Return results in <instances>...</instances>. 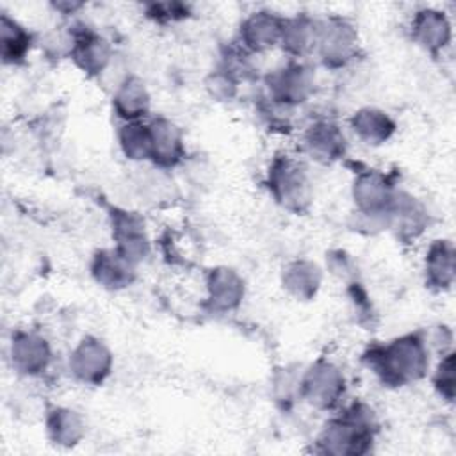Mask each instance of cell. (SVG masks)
Returning a JSON list of instances; mask_svg holds the SVG:
<instances>
[{
  "instance_id": "4fadbf2b",
  "label": "cell",
  "mask_w": 456,
  "mask_h": 456,
  "mask_svg": "<svg viewBox=\"0 0 456 456\" xmlns=\"http://www.w3.org/2000/svg\"><path fill=\"white\" fill-rule=\"evenodd\" d=\"M71 57L84 73L96 75L105 69L110 59V46L100 34L82 28L73 34Z\"/></svg>"
},
{
  "instance_id": "44dd1931",
  "label": "cell",
  "mask_w": 456,
  "mask_h": 456,
  "mask_svg": "<svg viewBox=\"0 0 456 456\" xmlns=\"http://www.w3.org/2000/svg\"><path fill=\"white\" fill-rule=\"evenodd\" d=\"M317 37V21L308 18L306 14H299L296 18H289L283 21L281 30V46L290 55H303L308 50L315 48Z\"/></svg>"
},
{
  "instance_id": "603a6c76",
  "label": "cell",
  "mask_w": 456,
  "mask_h": 456,
  "mask_svg": "<svg viewBox=\"0 0 456 456\" xmlns=\"http://www.w3.org/2000/svg\"><path fill=\"white\" fill-rule=\"evenodd\" d=\"M321 283V271L315 264L299 260L290 264L283 273V287L297 299H310L315 296Z\"/></svg>"
},
{
  "instance_id": "5bb4252c",
  "label": "cell",
  "mask_w": 456,
  "mask_h": 456,
  "mask_svg": "<svg viewBox=\"0 0 456 456\" xmlns=\"http://www.w3.org/2000/svg\"><path fill=\"white\" fill-rule=\"evenodd\" d=\"M93 276L107 289H121L134 280V262L123 256L116 248L102 249L93 258Z\"/></svg>"
},
{
  "instance_id": "52a82bcc",
  "label": "cell",
  "mask_w": 456,
  "mask_h": 456,
  "mask_svg": "<svg viewBox=\"0 0 456 456\" xmlns=\"http://www.w3.org/2000/svg\"><path fill=\"white\" fill-rule=\"evenodd\" d=\"M394 189L390 182L376 171H365L360 173L353 185V198L358 205L360 214L381 219L387 224V212L390 208V203L394 200Z\"/></svg>"
},
{
  "instance_id": "8fae6325",
  "label": "cell",
  "mask_w": 456,
  "mask_h": 456,
  "mask_svg": "<svg viewBox=\"0 0 456 456\" xmlns=\"http://www.w3.org/2000/svg\"><path fill=\"white\" fill-rule=\"evenodd\" d=\"M150 159L160 167H173L183 157V139L180 130L166 118H157L148 125Z\"/></svg>"
},
{
  "instance_id": "d6986e66",
  "label": "cell",
  "mask_w": 456,
  "mask_h": 456,
  "mask_svg": "<svg viewBox=\"0 0 456 456\" xmlns=\"http://www.w3.org/2000/svg\"><path fill=\"white\" fill-rule=\"evenodd\" d=\"M351 126L354 134L367 144H381L388 141L395 130V125L388 114L372 107L360 109L351 118Z\"/></svg>"
},
{
  "instance_id": "ffe728a7",
  "label": "cell",
  "mask_w": 456,
  "mask_h": 456,
  "mask_svg": "<svg viewBox=\"0 0 456 456\" xmlns=\"http://www.w3.org/2000/svg\"><path fill=\"white\" fill-rule=\"evenodd\" d=\"M32 45L30 32L5 12L0 18V53L5 64L21 62Z\"/></svg>"
},
{
  "instance_id": "484cf974",
  "label": "cell",
  "mask_w": 456,
  "mask_h": 456,
  "mask_svg": "<svg viewBox=\"0 0 456 456\" xmlns=\"http://www.w3.org/2000/svg\"><path fill=\"white\" fill-rule=\"evenodd\" d=\"M435 387L436 390L445 397V399H452L454 395V354H447L440 365L438 370L435 374Z\"/></svg>"
},
{
  "instance_id": "8992f818",
  "label": "cell",
  "mask_w": 456,
  "mask_h": 456,
  "mask_svg": "<svg viewBox=\"0 0 456 456\" xmlns=\"http://www.w3.org/2000/svg\"><path fill=\"white\" fill-rule=\"evenodd\" d=\"M267 89L271 100H274L278 105H297L305 102L314 89L312 69L299 62L276 69L267 77Z\"/></svg>"
},
{
  "instance_id": "d4e9b609",
  "label": "cell",
  "mask_w": 456,
  "mask_h": 456,
  "mask_svg": "<svg viewBox=\"0 0 456 456\" xmlns=\"http://www.w3.org/2000/svg\"><path fill=\"white\" fill-rule=\"evenodd\" d=\"M119 142L128 159H150V132L148 125L132 121L119 132Z\"/></svg>"
},
{
  "instance_id": "2e32d148",
  "label": "cell",
  "mask_w": 456,
  "mask_h": 456,
  "mask_svg": "<svg viewBox=\"0 0 456 456\" xmlns=\"http://www.w3.org/2000/svg\"><path fill=\"white\" fill-rule=\"evenodd\" d=\"M208 303L216 310L235 308L244 296V283L240 276L228 267L212 269L207 280Z\"/></svg>"
},
{
  "instance_id": "3957f363",
  "label": "cell",
  "mask_w": 456,
  "mask_h": 456,
  "mask_svg": "<svg viewBox=\"0 0 456 456\" xmlns=\"http://www.w3.org/2000/svg\"><path fill=\"white\" fill-rule=\"evenodd\" d=\"M267 185L283 207L301 212L310 203V183L305 167L290 157H276L269 167Z\"/></svg>"
},
{
  "instance_id": "5b68a950",
  "label": "cell",
  "mask_w": 456,
  "mask_h": 456,
  "mask_svg": "<svg viewBox=\"0 0 456 456\" xmlns=\"http://www.w3.org/2000/svg\"><path fill=\"white\" fill-rule=\"evenodd\" d=\"M299 390L310 404L331 408L344 394V376L333 363L321 360L305 372Z\"/></svg>"
},
{
  "instance_id": "30bf717a",
  "label": "cell",
  "mask_w": 456,
  "mask_h": 456,
  "mask_svg": "<svg viewBox=\"0 0 456 456\" xmlns=\"http://www.w3.org/2000/svg\"><path fill=\"white\" fill-rule=\"evenodd\" d=\"M50 347L46 340L30 331H18L11 340V363L25 376H36L46 369Z\"/></svg>"
},
{
  "instance_id": "9c48e42d",
  "label": "cell",
  "mask_w": 456,
  "mask_h": 456,
  "mask_svg": "<svg viewBox=\"0 0 456 456\" xmlns=\"http://www.w3.org/2000/svg\"><path fill=\"white\" fill-rule=\"evenodd\" d=\"M112 235L116 249L130 262H139L148 253V239L144 232V221L134 212L114 210L112 212Z\"/></svg>"
},
{
  "instance_id": "7402d4cb",
  "label": "cell",
  "mask_w": 456,
  "mask_h": 456,
  "mask_svg": "<svg viewBox=\"0 0 456 456\" xmlns=\"http://www.w3.org/2000/svg\"><path fill=\"white\" fill-rule=\"evenodd\" d=\"M428 283L436 289H445L454 278V249L447 240H436L426 258Z\"/></svg>"
},
{
  "instance_id": "e0dca14e",
  "label": "cell",
  "mask_w": 456,
  "mask_h": 456,
  "mask_svg": "<svg viewBox=\"0 0 456 456\" xmlns=\"http://www.w3.org/2000/svg\"><path fill=\"white\" fill-rule=\"evenodd\" d=\"M308 151L319 160H335L344 155L346 141L340 128L330 121H319L312 125L305 137Z\"/></svg>"
},
{
  "instance_id": "7c38bea8",
  "label": "cell",
  "mask_w": 456,
  "mask_h": 456,
  "mask_svg": "<svg viewBox=\"0 0 456 456\" xmlns=\"http://www.w3.org/2000/svg\"><path fill=\"white\" fill-rule=\"evenodd\" d=\"M285 18L273 11H256L249 14L240 25V41L253 52L273 48L281 39Z\"/></svg>"
},
{
  "instance_id": "6da1fadb",
  "label": "cell",
  "mask_w": 456,
  "mask_h": 456,
  "mask_svg": "<svg viewBox=\"0 0 456 456\" xmlns=\"http://www.w3.org/2000/svg\"><path fill=\"white\" fill-rule=\"evenodd\" d=\"M365 360L381 381L392 387L415 381L428 369V351L417 335H404L387 346L374 347L365 354Z\"/></svg>"
},
{
  "instance_id": "ac0fdd59",
  "label": "cell",
  "mask_w": 456,
  "mask_h": 456,
  "mask_svg": "<svg viewBox=\"0 0 456 456\" xmlns=\"http://www.w3.org/2000/svg\"><path fill=\"white\" fill-rule=\"evenodd\" d=\"M150 109L148 91L137 77H126L114 94V110L128 123L146 116Z\"/></svg>"
},
{
  "instance_id": "cb8c5ba5",
  "label": "cell",
  "mask_w": 456,
  "mask_h": 456,
  "mask_svg": "<svg viewBox=\"0 0 456 456\" xmlns=\"http://www.w3.org/2000/svg\"><path fill=\"white\" fill-rule=\"evenodd\" d=\"M48 435L55 444L71 445L82 436L80 417L68 408H53L46 419Z\"/></svg>"
},
{
  "instance_id": "277c9868",
  "label": "cell",
  "mask_w": 456,
  "mask_h": 456,
  "mask_svg": "<svg viewBox=\"0 0 456 456\" xmlns=\"http://www.w3.org/2000/svg\"><path fill=\"white\" fill-rule=\"evenodd\" d=\"M356 28L347 20L333 16L317 23L315 48L326 66L340 68L347 64L356 53Z\"/></svg>"
},
{
  "instance_id": "7a4b0ae2",
  "label": "cell",
  "mask_w": 456,
  "mask_h": 456,
  "mask_svg": "<svg viewBox=\"0 0 456 456\" xmlns=\"http://www.w3.org/2000/svg\"><path fill=\"white\" fill-rule=\"evenodd\" d=\"M374 419L363 404H353L344 415L326 424L321 445L330 454H362L372 442Z\"/></svg>"
},
{
  "instance_id": "9a60e30c",
  "label": "cell",
  "mask_w": 456,
  "mask_h": 456,
  "mask_svg": "<svg viewBox=\"0 0 456 456\" xmlns=\"http://www.w3.org/2000/svg\"><path fill=\"white\" fill-rule=\"evenodd\" d=\"M411 32L422 48L428 52H438L451 37V25L444 12L436 9H422L413 18Z\"/></svg>"
},
{
  "instance_id": "ba28073f",
  "label": "cell",
  "mask_w": 456,
  "mask_h": 456,
  "mask_svg": "<svg viewBox=\"0 0 456 456\" xmlns=\"http://www.w3.org/2000/svg\"><path fill=\"white\" fill-rule=\"evenodd\" d=\"M112 356L105 344L98 338L86 337L71 353L69 369L77 379L98 385L110 372Z\"/></svg>"
}]
</instances>
